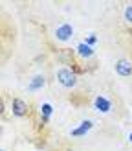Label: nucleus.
<instances>
[{
	"label": "nucleus",
	"instance_id": "1",
	"mask_svg": "<svg viewBox=\"0 0 132 151\" xmlns=\"http://www.w3.org/2000/svg\"><path fill=\"white\" fill-rule=\"evenodd\" d=\"M57 79H59V83H61L62 87H66V88L75 87V83H77L75 74H73L70 68H61V70L57 72Z\"/></svg>",
	"mask_w": 132,
	"mask_h": 151
},
{
	"label": "nucleus",
	"instance_id": "2",
	"mask_svg": "<svg viewBox=\"0 0 132 151\" xmlns=\"http://www.w3.org/2000/svg\"><path fill=\"white\" fill-rule=\"evenodd\" d=\"M116 72L119 76L128 78V76H132V63L128 61V59H119V61L116 63Z\"/></svg>",
	"mask_w": 132,
	"mask_h": 151
},
{
	"label": "nucleus",
	"instance_id": "3",
	"mask_svg": "<svg viewBox=\"0 0 132 151\" xmlns=\"http://www.w3.org/2000/svg\"><path fill=\"white\" fill-rule=\"evenodd\" d=\"M72 33H73V28L70 24H62L61 28H57L55 37H57L59 41H68L70 37H72Z\"/></svg>",
	"mask_w": 132,
	"mask_h": 151
},
{
	"label": "nucleus",
	"instance_id": "4",
	"mask_svg": "<svg viewBox=\"0 0 132 151\" xmlns=\"http://www.w3.org/2000/svg\"><path fill=\"white\" fill-rule=\"evenodd\" d=\"M94 105H95V109H97L99 112H108L110 107H112V105H110V100H108V98H105V96H97Z\"/></svg>",
	"mask_w": 132,
	"mask_h": 151
},
{
	"label": "nucleus",
	"instance_id": "5",
	"mask_svg": "<svg viewBox=\"0 0 132 151\" xmlns=\"http://www.w3.org/2000/svg\"><path fill=\"white\" fill-rule=\"evenodd\" d=\"M28 112V105L22 100H13V114L15 116H24Z\"/></svg>",
	"mask_w": 132,
	"mask_h": 151
},
{
	"label": "nucleus",
	"instance_id": "6",
	"mask_svg": "<svg viewBox=\"0 0 132 151\" xmlns=\"http://www.w3.org/2000/svg\"><path fill=\"white\" fill-rule=\"evenodd\" d=\"M92 125H94V124L90 122V120H84V122L81 124V127H77V129L72 131V137H83V134H86L88 131L92 129Z\"/></svg>",
	"mask_w": 132,
	"mask_h": 151
},
{
	"label": "nucleus",
	"instance_id": "7",
	"mask_svg": "<svg viewBox=\"0 0 132 151\" xmlns=\"http://www.w3.org/2000/svg\"><path fill=\"white\" fill-rule=\"evenodd\" d=\"M42 85H44V78L42 76H37V78H33V81L29 83V90H31V92L33 90H39Z\"/></svg>",
	"mask_w": 132,
	"mask_h": 151
},
{
	"label": "nucleus",
	"instance_id": "8",
	"mask_svg": "<svg viewBox=\"0 0 132 151\" xmlns=\"http://www.w3.org/2000/svg\"><path fill=\"white\" fill-rule=\"evenodd\" d=\"M79 54L81 55H83V57H90L92 54H94V50H92V46H88V44L86 42H83V44H79Z\"/></svg>",
	"mask_w": 132,
	"mask_h": 151
},
{
	"label": "nucleus",
	"instance_id": "9",
	"mask_svg": "<svg viewBox=\"0 0 132 151\" xmlns=\"http://www.w3.org/2000/svg\"><path fill=\"white\" fill-rule=\"evenodd\" d=\"M51 111H53V109H51V105H50V103H44L42 107H40V112H42L44 120H48V118L51 116Z\"/></svg>",
	"mask_w": 132,
	"mask_h": 151
},
{
	"label": "nucleus",
	"instance_id": "10",
	"mask_svg": "<svg viewBox=\"0 0 132 151\" xmlns=\"http://www.w3.org/2000/svg\"><path fill=\"white\" fill-rule=\"evenodd\" d=\"M125 20L132 24V6H128L127 9H125Z\"/></svg>",
	"mask_w": 132,
	"mask_h": 151
},
{
	"label": "nucleus",
	"instance_id": "11",
	"mask_svg": "<svg viewBox=\"0 0 132 151\" xmlns=\"http://www.w3.org/2000/svg\"><path fill=\"white\" fill-rule=\"evenodd\" d=\"M86 44H88V46L95 44V35H90V37H88V39H86Z\"/></svg>",
	"mask_w": 132,
	"mask_h": 151
},
{
	"label": "nucleus",
	"instance_id": "12",
	"mask_svg": "<svg viewBox=\"0 0 132 151\" xmlns=\"http://www.w3.org/2000/svg\"><path fill=\"white\" fill-rule=\"evenodd\" d=\"M128 138H130V142H132V133H130V137H128Z\"/></svg>",
	"mask_w": 132,
	"mask_h": 151
}]
</instances>
